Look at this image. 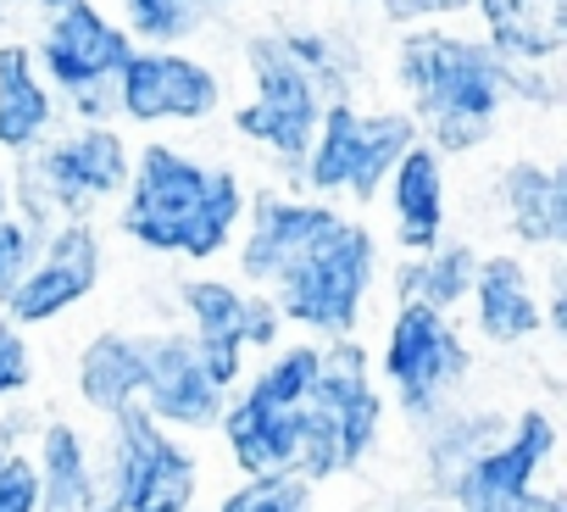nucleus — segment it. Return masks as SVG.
I'll use <instances>...</instances> for the list:
<instances>
[{
	"label": "nucleus",
	"mask_w": 567,
	"mask_h": 512,
	"mask_svg": "<svg viewBox=\"0 0 567 512\" xmlns=\"http://www.w3.org/2000/svg\"><path fill=\"white\" fill-rule=\"evenodd\" d=\"M239 217V184L228 173H206L184 162L178 151H145L123 228L151 245V250H184V256H212L228 245Z\"/></svg>",
	"instance_id": "1"
},
{
	"label": "nucleus",
	"mask_w": 567,
	"mask_h": 512,
	"mask_svg": "<svg viewBox=\"0 0 567 512\" xmlns=\"http://www.w3.org/2000/svg\"><path fill=\"white\" fill-rule=\"evenodd\" d=\"M379 412H384V401L368 379L362 346L340 340L334 351H323L312 396L296 412V473L329 479L340 468H357L379 434Z\"/></svg>",
	"instance_id": "2"
},
{
	"label": "nucleus",
	"mask_w": 567,
	"mask_h": 512,
	"mask_svg": "<svg viewBox=\"0 0 567 512\" xmlns=\"http://www.w3.org/2000/svg\"><path fill=\"white\" fill-rule=\"evenodd\" d=\"M368 279H373V239L357 223L329 217L307 239V250L296 263L272 279L278 313L307 324V329H323V335H351L362 296H368Z\"/></svg>",
	"instance_id": "3"
},
{
	"label": "nucleus",
	"mask_w": 567,
	"mask_h": 512,
	"mask_svg": "<svg viewBox=\"0 0 567 512\" xmlns=\"http://www.w3.org/2000/svg\"><path fill=\"white\" fill-rule=\"evenodd\" d=\"M401 68L445 145H467L484 134V117L495 112V95H501V68L478 45H462L445 34H417V40H406Z\"/></svg>",
	"instance_id": "4"
},
{
	"label": "nucleus",
	"mask_w": 567,
	"mask_h": 512,
	"mask_svg": "<svg viewBox=\"0 0 567 512\" xmlns=\"http://www.w3.org/2000/svg\"><path fill=\"white\" fill-rule=\"evenodd\" d=\"M195 501V457L156 429L145 407L117 412L106 495L90 512H189Z\"/></svg>",
	"instance_id": "5"
},
{
	"label": "nucleus",
	"mask_w": 567,
	"mask_h": 512,
	"mask_svg": "<svg viewBox=\"0 0 567 512\" xmlns=\"http://www.w3.org/2000/svg\"><path fill=\"white\" fill-rule=\"evenodd\" d=\"M467 373V351L462 340L451 335V324L423 307V301H406L390 324V340H384V379L395 385V396L423 412L451 379Z\"/></svg>",
	"instance_id": "6"
},
{
	"label": "nucleus",
	"mask_w": 567,
	"mask_h": 512,
	"mask_svg": "<svg viewBox=\"0 0 567 512\" xmlns=\"http://www.w3.org/2000/svg\"><path fill=\"white\" fill-rule=\"evenodd\" d=\"M184 301H189V318H195V351H200L206 373L223 390L239 379V362H245L250 346L261 351V346L278 340V307L250 301V296H234L217 279L184 285Z\"/></svg>",
	"instance_id": "7"
},
{
	"label": "nucleus",
	"mask_w": 567,
	"mask_h": 512,
	"mask_svg": "<svg viewBox=\"0 0 567 512\" xmlns=\"http://www.w3.org/2000/svg\"><path fill=\"white\" fill-rule=\"evenodd\" d=\"M412 151V123L406 117H357L351 106H334L323 117V145L312 162V184L340 190L351 184L357 195H373L379 178L390 173V162H401Z\"/></svg>",
	"instance_id": "8"
},
{
	"label": "nucleus",
	"mask_w": 567,
	"mask_h": 512,
	"mask_svg": "<svg viewBox=\"0 0 567 512\" xmlns=\"http://www.w3.org/2000/svg\"><path fill=\"white\" fill-rule=\"evenodd\" d=\"M145 357V412L162 423H184V429H206L223 412V385L206 373L195 340L162 335V340H140Z\"/></svg>",
	"instance_id": "9"
},
{
	"label": "nucleus",
	"mask_w": 567,
	"mask_h": 512,
	"mask_svg": "<svg viewBox=\"0 0 567 512\" xmlns=\"http://www.w3.org/2000/svg\"><path fill=\"white\" fill-rule=\"evenodd\" d=\"M95 279H101L95 234H90L84 223H68V228L51 239L45 263L18 279V290H12V318H18V324H51L56 313L79 307V301L95 290Z\"/></svg>",
	"instance_id": "10"
},
{
	"label": "nucleus",
	"mask_w": 567,
	"mask_h": 512,
	"mask_svg": "<svg viewBox=\"0 0 567 512\" xmlns=\"http://www.w3.org/2000/svg\"><path fill=\"white\" fill-rule=\"evenodd\" d=\"M239 129L278 145L284 156H301L312 129H318V101H312V79L301 73V62L278 45H261V95L239 112Z\"/></svg>",
	"instance_id": "11"
},
{
	"label": "nucleus",
	"mask_w": 567,
	"mask_h": 512,
	"mask_svg": "<svg viewBox=\"0 0 567 512\" xmlns=\"http://www.w3.org/2000/svg\"><path fill=\"white\" fill-rule=\"evenodd\" d=\"M550 446H556L550 418L545 412H523L517 429L495 451H484V457H473L462 468L456 501H517V495H534V473L545 468Z\"/></svg>",
	"instance_id": "12"
},
{
	"label": "nucleus",
	"mask_w": 567,
	"mask_h": 512,
	"mask_svg": "<svg viewBox=\"0 0 567 512\" xmlns=\"http://www.w3.org/2000/svg\"><path fill=\"white\" fill-rule=\"evenodd\" d=\"M123 112L140 123L156 117H200L217 101V84L206 68L184 62V57H128L123 62Z\"/></svg>",
	"instance_id": "13"
},
{
	"label": "nucleus",
	"mask_w": 567,
	"mask_h": 512,
	"mask_svg": "<svg viewBox=\"0 0 567 512\" xmlns=\"http://www.w3.org/2000/svg\"><path fill=\"white\" fill-rule=\"evenodd\" d=\"M128 57H134L128 40H123L117 29H106L101 12H90L84 0H68L62 18H56V29H51V40H45V68H51L68 90H84V95H90L95 84H106L112 73H123Z\"/></svg>",
	"instance_id": "14"
},
{
	"label": "nucleus",
	"mask_w": 567,
	"mask_h": 512,
	"mask_svg": "<svg viewBox=\"0 0 567 512\" xmlns=\"http://www.w3.org/2000/svg\"><path fill=\"white\" fill-rule=\"evenodd\" d=\"M296 412L301 407H272L261 396H239V407L223 418V434H228V451L234 462L250 473V479H267V473H296Z\"/></svg>",
	"instance_id": "15"
},
{
	"label": "nucleus",
	"mask_w": 567,
	"mask_h": 512,
	"mask_svg": "<svg viewBox=\"0 0 567 512\" xmlns=\"http://www.w3.org/2000/svg\"><path fill=\"white\" fill-rule=\"evenodd\" d=\"M45 184L73 212H84V201H95V195H112L123 184V145H117V134L90 129V134H73L68 145H56L45 156Z\"/></svg>",
	"instance_id": "16"
},
{
	"label": "nucleus",
	"mask_w": 567,
	"mask_h": 512,
	"mask_svg": "<svg viewBox=\"0 0 567 512\" xmlns=\"http://www.w3.org/2000/svg\"><path fill=\"white\" fill-rule=\"evenodd\" d=\"M79 390L95 412L117 418L128 407H140V390H145V357H140V340H123V335H101L84 346L79 357Z\"/></svg>",
	"instance_id": "17"
},
{
	"label": "nucleus",
	"mask_w": 567,
	"mask_h": 512,
	"mask_svg": "<svg viewBox=\"0 0 567 512\" xmlns=\"http://www.w3.org/2000/svg\"><path fill=\"white\" fill-rule=\"evenodd\" d=\"M329 217L334 212H323V206H278V201H267L256 212L250 239H245V274L250 279H278Z\"/></svg>",
	"instance_id": "18"
},
{
	"label": "nucleus",
	"mask_w": 567,
	"mask_h": 512,
	"mask_svg": "<svg viewBox=\"0 0 567 512\" xmlns=\"http://www.w3.org/2000/svg\"><path fill=\"white\" fill-rule=\"evenodd\" d=\"M473 290H478V329L501 346L523 340L539 329V307H534V290H528V274L512 263V256H495L473 274Z\"/></svg>",
	"instance_id": "19"
},
{
	"label": "nucleus",
	"mask_w": 567,
	"mask_h": 512,
	"mask_svg": "<svg viewBox=\"0 0 567 512\" xmlns=\"http://www.w3.org/2000/svg\"><path fill=\"white\" fill-rule=\"evenodd\" d=\"M440 162L434 151H406L395 162V223H401V245L406 250H434L440 239Z\"/></svg>",
	"instance_id": "20"
},
{
	"label": "nucleus",
	"mask_w": 567,
	"mask_h": 512,
	"mask_svg": "<svg viewBox=\"0 0 567 512\" xmlns=\"http://www.w3.org/2000/svg\"><path fill=\"white\" fill-rule=\"evenodd\" d=\"M34 468H40V512H90L95 506V479H90L79 429L51 423Z\"/></svg>",
	"instance_id": "21"
},
{
	"label": "nucleus",
	"mask_w": 567,
	"mask_h": 512,
	"mask_svg": "<svg viewBox=\"0 0 567 512\" xmlns=\"http://www.w3.org/2000/svg\"><path fill=\"white\" fill-rule=\"evenodd\" d=\"M51 117L45 90L29 73V51L7 45L0 51V145H29Z\"/></svg>",
	"instance_id": "22"
},
{
	"label": "nucleus",
	"mask_w": 567,
	"mask_h": 512,
	"mask_svg": "<svg viewBox=\"0 0 567 512\" xmlns=\"http://www.w3.org/2000/svg\"><path fill=\"white\" fill-rule=\"evenodd\" d=\"M473 274H478L473 250L445 245V250H423V263L401 274V290H406V301H423V307L440 313V307L473 296Z\"/></svg>",
	"instance_id": "23"
},
{
	"label": "nucleus",
	"mask_w": 567,
	"mask_h": 512,
	"mask_svg": "<svg viewBox=\"0 0 567 512\" xmlns=\"http://www.w3.org/2000/svg\"><path fill=\"white\" fill-rule=\"evenodd\" d=\"M506 195H512V223L523 239H561L567 217H561V178L556 173L517 167L506 178Z\"/></svg>",
	"instance_id": "24"
},
{
	"label": "nucleus",
	"mask_w": 567,
	"mask_h": 512,
	"mask_svg": "<svg viewBox=\"0 0 567 512\" xmlns=\"http://www.w3.org/2000/svg\"><path fill=\"white\" fill-rule=\"evenodd\" d=\"M217 512H307V479L301 473H267L239 484Z\"/></svg>",
	"instance_id": "25"
},
{
	"label": "nucleus",
	"mask_w": 567,
	"mask_h": 512,
	"mask_svg": "<svg viewBox=\"0 0 567 512\" xmlns=\"http://www.w3.org/2000/svg\"><path fill=\"white\" fill-rule=\"evenodd\" d=\"M195 7H200V0H128L134 29H140V34H156V40L189 34V29H195Z\"/></svg>",
	"instance_id": "26"
},
{
	"label": "nucleus",
	"mask_w": 567,
	"mask_h": 512,
	"mask_svg": "<svg viewBox=\"0 0 567 512\" xmlns=\"http://www.w3.org/2000/svg\"><path fill=\"white\" fill-rule=\"evenodd\" d=\"M0 512H40V468H34V457L0 451Z\"/></svg>",
	"instance_id": "27"
},
{
	"label": "nucleus",
	"mask_w": 567,
	"mask_h": 512,
	"mask_svg": "<svg viewBox=\"0 0 567 512\" xmlns=\"http://www.w3.org/2000/svg\"><path fill=\"white\" fill-rule=\"evenodd\" d=\"M23 274H29V234L0 217V296H12Z\"/></svg>",
	"instance_id": "28"
},
{
	"label": "nucleus",
	"mask_w": 567,
	"mask_h": 512,
	"mask_svg": "<svg viewBox=\"0 0 567 512\" xmlns=\"http://www.w3.org/2000/svg\"><path fill=\"white\" fill-rule=\"evenodd\" d=\"M29 385V346L18 340L12 324H0V401Z\"/></svg>",
	"instance_id": "29"
},
{
	"label": "nucleus",
	"mask_w": 567,
	"mask_h": 512,
	"mask_svg": "<svg viewBox=\"0 0 567 512\" xmlns=\"http://www.w3.org/2000/svg\"><path fill=\"white\" fill-rule=\"evenodd\" d=\"M0 212H7V190H0Z\"/></svg>",
	"instance_id": "30"
},
{
	"label": "nucleus",
	"mask_w": 567,
	"mask_h": 512,
	"mask_svg": "<svg viewBox=\"0 0 567 512\" xmlns=\"http://www.w3.org/2000/svg\"><path fill=\"white\" fill-rule=\"evenodd\" d=\"M51 7H68V0H51Z\"/></svg>",
	"instance_id": "31"
}]
</instances>
